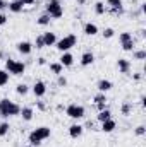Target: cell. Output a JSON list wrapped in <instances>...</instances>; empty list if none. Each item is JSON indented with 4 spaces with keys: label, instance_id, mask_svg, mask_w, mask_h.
Listing matches in <instances>:
<instances>
[{
    "label": "cell",
    "instance_id": "cell-1",
    "mask_svg": "<svg viewBox=\"0 0 146 147\" xmlns=\"http://www.w3.org/2000/svg\"><path fill=\"white\" fill-rule=\"evenodd\" d=\"M52 135V128L50 127H38V128H35L31 134H29V137H28V140H29V146H40L43 140H46L48 137Z\"/></svg>",
    "mask_w": 146,
    "mask_h": 147
},
{
    "label": "cell",
    "instance_id": "cell-2",
    "mask_svg": "<svg viewBox=\"0 0 146 147\" xmlns=\"http://www.w3.org/2000/svg\"><path fill=\"white\" fill-rule=\"evenodd\" d=\"M19 113H21V106L19 105H16L14 101H10L7 98L0 99V116L9 118V116H17Z\"/></svg>",
    "mask_w": 146,
    "mask_h": 147
},
{
    "label": "cell",
    "instance_id": "cell-3",
    "mask_svg": "<svg viewBox=\"0 0 146 147\" xmlns=\"http://www.w3.org/2000/svg\"><path fill=\"white\" fill-rule=\"evenodd\" d=\"M76 43H77V36H76V34H67V36H64L62 39H57L55 46H57L59 51L65 53V51H69L71 48L76 46Z\"/></svg>",
    "mask_w": 146,
    "mask_h": 147
},
{
    "label": "cell",
    "instance_id": "cell-4",
    "mask_svg": "<svg viewBox=\"0 0 146 147\" xmlns=\"http://www.w3.org/2000/svg\"><path fill=\"white\" fill-rule=\"evenodd\" d=\"M46 14L52 17V19H60L64 16V9L60 5V0H48L46 2Z\"/></svg>",
    "mask_w": 146,
    "mask_h": 147
},
{
    "label": "cell",
    "instance_id": "cell-5",
    "mask_svg": "<svg viewBox=\"0 0 146 147\" xmlns=\"http://www.w3.org/2000/svg\"><path fill=\"white\" fill-rule=\"evenodd\" d=\"M5 70L12 75H23L26 70V65L23 62L14 60V58H5Z\"/></svg>",
    "mask_w": 146,
    "mask_h": 147
},
{
    "label": "cell",
    "instance_id": "cell-6",
    "mask_svg": "<svg viewBox=\"0 0 146 147\" xmlns=\"http://www.w3.org/2000/svg\"><path fill=\"white\" fill-rule=\"evenodd\" d=\"M65 115H67L69 118H72V120H81V118H84L86 110H84V106L72 103V105H69V106L65 108Z\"/></svg>",
    "mask_w": 146,
    "mask_h": 147
},
{
    "label": "cell",
    "instance_id": "cell-7",
    "mask_svg": "<svg viewBox=\"0 0 146 147\" xmlns=\"http://www.w3.org/2000/svg\"><path fill=\"white\" fill-rule=\"evenodd\" d=\"M31 91H33L35 98H43V96L46 94V84H45L43 80H36V82L33 84Z\"/></svg>",
    "mask_w": 146,
    "mask_h": 147
},
{
    "label": "cell",
    "instance_id": "cell-8",
    "mask_svg": "<svg viewBox=\"0 0 146 147\" xmlns=\"http://www.w3.org/2000/svg\"><path fill=\"white\" fill-rule=\"evenodd\" d=\"M117 69L120 74H129L131 72V62L127 58H119L117 60Z\"/></svg>",
    "mask_w": 146,
    "mask_h": 147
},
{
    "label": "cell",
    "instance_id": "cell-9",
    "mask_svg": "<svg viewBox=\"0 0 146 147\" xmlns=\"http://www.w3.org/2000/svg\"><path fill=\"white\" fill-rule=\"evenodd\" d=\"M17 51H19L21 55H29V53L33 51V45H31L29 41H19V43H17Z\"/></svg>",
    "mask_w": 146,
    "mask_h": 147
},
{
    "label": "cell",
    "instance_id": "cell-10",
    "mask_svg": "<svg viewBox=\"0 0 146 147\" xmlns=\"http://www.w3.org/2000/svg\"><path fill=\"white\" fill-rule=\"evenodd\" d=\"M83 132H84V127L79 125V123H74V125L69 127V135H71L72 139H79V137L83 135Z\"/></svg>",
    "mask_w": 146,
    "mask_h": 147
},
{
    "label": "cell",
    "instance_id": "cell-11",
    "mask_svg": "<svg viewBox=\"0 0 146 147\" xmlns=\"http://www.w3.org/2000/svg\"><path fill=\"white\" fill-rule=\"evenodd\" d=\"M95 63V55L91 53V51H84L83 55H81V65L83 67H89V65H93Z\"/></svg>",
    "mask_w": 146,
    "mask_h": 147
},
{
    "label": "cell",
    "instance_id": "cell-12",
    "mask_svg": "<svg viewBox=\"0 0 146 147\" xmlns=\"http://www.w3.org/2000/svg\"><path fill=\"white\" fill-rule=\"evenodd\" d=\"M7 7H9V10H10V12L19 14V12H23L24 3H23V0H12V2H9V3H7Z\"/></svg>",
    "mask_w": 146,
    "mask_h": 147
},
{
    "label": "cell",
    "instance_id": "cell-13",
    "mask_svg": "<svg viewBox=\"0 0 146 147\" xmlns=\"http://www.w3.org/2000/svg\"><path fill=\"white\" fill-rule=\"evenodd\" d=\"M59 63H60L62 67H71V65L74 63V57H72V53H69V51L62 53V57H60Z\"/></svg>",
    "mask_w": 146,
    "mask_h": 147
},
{
    "label": "cell",
    "instance_id": "cell-14",
    "mask_svg": "<svg viewBox=\"0 0 146 147\" xmlns=\"http://www.w3.org/2000/svg\"><path fill=\"white\" fill-rule=\"evenodd\" d=\"M83 31H84L86 36H95V34H98V26L95 22H86L84 28H83Z\"/></svg>",
    "mask_w": 146,
    "mask_h": 147
},
{
    "label": "cell",
    "instance_id": "cell-15",
    "mask_svg": "<svg viewBox=\"0 0 146 147\" xmlns=\"http://www.w3.org/2000/svg\"><path fill=\"white\" fill-rule=\"evenodd\" d=\"M96 87H98V91H100V92H108L110 89L113 87V84L110 82L108 79H102V80H98Z\"/></svg>",
    "mask_w": 146,
    "mask_h": 147
},
{
    "label": "cell",
    "instance_id": "cell-16",
    "mask_svg": "<svg viewBox=\"0 0 146 147\" xmlns=\"http://www.w3.org/2000/svg\"><path fill=\"white\" fill-rule=\"evenodd\" d=\"M21 116H23V120L24 121H31L33 120V116H35V111L31 106H24V108H21V113H19Z\"/></svg>",
    "mask_w": 146,
    "mask_h": 147
},
{
    "label": "cell",
    "instance_id": "cell-17",
    "mask_svg": "<svg viewBox=\"0 0 146 147\" xmlns=\"http://www.w3.org/2000/svg\"><path fill=\"white\" fill-rule=\"evenodd\" d=\"M43 41H45V46H53L57 43V34L55 33H43Z\"/></svg>",
    "mask_w": 146,
    "mask_h": 147
},
{
    "label": "cell",
    "instance_id": "cell-18",
    "mask_svg": "<svg viewBox=\"0 0 146 147\" xmlns=\"http://www.w3.org/2000/svg\"><path fill=\"white\" fill-rule=\"evenodd\" d=\"M115 128H117V123H115V120H112V118L102 123V132H105V134H110V132H113Z\"/></svg>",
    "mask_w": 146,
    "mask_h": 147
},
{
    "label": "cell",
    "instance_id": "cell-19",
    "mask_svg": "<svg viewBox=\"0 0 146 147\" xmlns=\"http://www.w3.org/2000/svg\"><path fill=\"white\" fill-rule=\"evenodd\" d=\"M112 118V113H110V110H102V111H98V115H96V120L100 121V123H103V121H107V120H110Z\"/></svg>",
    "mask_w": 146,
    "mask_h": 147
},
{
    "label": "cell",
    "instance_id": "cell-20",
    "mask_svg": "<svg viewBox=\"0 0 146 147\" xmlns=\"http://www.w3.org/2000/svg\"><path fill=\"white\" fill-rule=\"evenodd\" d=\"M16 92H17L19 96H26V94L29 92V86H28V84H24V82H21V84H17V86H16Z\"/></svg>",
    "mask_w": 146,
    "mask_h": 147
},
{
    "label": "cell",
    "instance_id": "cell-21",
    "mask_svg": "<svg viewBox=\"0 0 146 147\" xmlns=\"http://www.w3.org/2000/svg\"><path fill=\"white\" fill-rule=\"evenodd\" d=\"M50 21H52V17L45 12V14H41V16L36 19V24H40V26H48V24H50Z\"/></svg>",
    "mask_w": 146,
    "mask_h": 147
},
{
    "label": "cell",
    "instance_id": "cell-22",
    "mask_svg": "<svg viewBox=\"0 0 146 147\" xmlns=\"http://www.w3.org/2000/svg\"><path fill=\"white\" fill-rule=\"evenodd\" d=\"M93 101H95V105H107V96H105V92H98L95 98H93Z\"/></svg>",
    "mask_w": 146,
    "mask_h": 147
},
{
    "label": "cell",
    "instance_id": "cell-23",
    "mask_svg": "<svg viewBox=\"0 0 146 147\" xmlns=\"http://www.w3.org/2000/svg\"><path fill=\"white\" fill-rule=\"evenodd\" d=\"M95 12H96L98 16H103V14L107 12V7H105V3H103V2H96V3H95Z\"/></svg>",
    "mask_w": 146,
    "mask_h": 147
},
{
    "label": "cell",
    "instance_id": "cell-24",
    "mask_svg": "<svg viewBox=\"0 0 146 147\" xmlns=\"http://www.w3.org/2000/svg\"><path fill=\"white\" fill-rule=\"evenodd\" d=\"M50 70H52L53 74H57V75H60L62 70H64V67H62L59 62H53V63H50Z\"/></svg>",
    "mask_w": 146,
    "mask_h": 147
},
{
    "label": "cell",
    "instance_id": "cell-25",
    "mask_svg": "<svg viewBox=\"0 0 146 147\" xmlns=\"http://www.w3.org/2000/svg\"><path fill=\"white\" fill-rule=\"evenodd\" d=\"M9 130H10L9 121H2V123H0V137H5V135L9 134Z\"/></svg>",
    "mask_w": 146,
    "mask_h": 147
},
{
    "label": "cell",
    "instance_id": "cell-26",
    "mask_svg": "<svg viewBox=\"0 0 146 147\" xmlns=\"http://www.w3.org/2000/svg\"><path fill=\"white\" fill-rule=\"evenodd\" d=\"M120 111H122L124 116H129V115L132 113V103H124L122 108H120Z\"/></svg>",
    "mask_w": 146,
    "mask_h": 147
},
{
    "label": "cell",
    "instance_id": "cell-27",
    "mask_svg": "<svg viewBox=\"0 0 146 147\" xmlns=\"http://www.w3.org/2000/svg\"><path fill=\"white\" fill-rule=\"evenodd\" d=\"M7 82H9V72L3 70V69H0V87L5 86Z\"/></svg>",
    "mask_w": 146,
    "mask_h": 147
},
{
    "label": "cell",
    "instance_id": "cell-28",
    "mask_svg": "<svg viewBox=\"0 0 146 147\" xmlns=\"http://www.w3.org/2000/svg\"><path fill=\"white\" fill-rule=\"evenodd\" d=\"M132 51H134L132 55H134L136 60H141V62L146 60V50H132Z\"/></svg>",
    "mask_w": 146,
    "mask_h": 147
},
{
    "label": "cell",
    "instance_id": "cell-29",
    "mask_svg": "<svg viewBox=\"0 0 146 147\" xmlns=\"http://www.w3.org/2000/svg\"><path fill=\"white\" fill-rule=\"evenodd\" d=\"M131 39H134V38H132L131 33H127V31L119 34V41H120V45H122V43H127V41H131Z\"/></svg>",
    "mask_w": 146,
    "mask_h": 147
},
{
    "label": "cell",
    "instance_id": "cell-30",
    "mask_svg": "<svg viewBox=\"0 0 146 147\" xmlns=\"http://www.w3.org/2000/svg\"><path fill=\"white\" fill-rule=\"evenodd\" d=\"M33 48H36V50H41V48H45V41H43V36L40 34V36H36V39H35V46Z\"/></svg>",
    "mask_w": 146,
    "mask_h": 147
},
{
    "label": "cell",
    "instance_id": "cell-31",
    "mask_svg": "<svg viewBox=\"0 0 146 147\" xmlns=\"http://www.w3.org/2000/svg\"><path fill=\"white\" fill-rule=\"evenodd\" d=\"M122 50L124 51H132L134 50V39H131L127 43H122Z\"/></svg>",
    "mask_w": 146,
    "mask_h": 147
},
{
    "label": "cell",
    "instance_id": "cell-32",
    "mask_svg": "<svg viewBox=\"0 0 146 147\" xmlns=\"http://www.w3.org/2000/svg\"><path fill=\"white\" fill-rule=\"evenodd\" d=\"M107 5L110 9H117V7H122V0H107Z\"/></svg>",
    "mask_w": 146,
    "mask_h": 147
},
{
    "label": "cell",
    "instance_id": "cell-33",
    "mask_svg": "<svg viewBox=\"0 0 146 147\" xmlns=\"http://www.w3.org/2000/svg\"><path fill=\"white\" fill-rule=\"evenodd\" d=\"M102 34H103V38H105V39H110V38H113V34H115V31H113L112 28H105Z\"/></svg>",
    "mask_w": 146,
    "mask_h": 147
},
{
    "label": "cell",
    "instance_id": "cell-34",
    "mask_svg": "<svg viewBox=\"0 0 146 147\" xmlns=\"http://www.w3.org/2000/svg\"><path fill=\"white\" fill-rule=\"evenodd\" d=\"M134 134H136L138 137H143V135L146 134V127H145V125H138V127H136V130H134Z\"/></svg>",
    "mask_w": 146,
    "mask_h": 147
},
{
    "label": "cell",
    "instance_id": "cell-35",
    "mask_svg": "<svg viewBox=\"0 0 146 147\" xmlns=\"http://www.w3.org/2000/svg\"><path fill=\"white\" fill-rule=\"evenodd\" d=\"M57 86H60V87H65V86H67V79H65L62 74L57 77Z\"/></svg>",
    "mask_w": 146,
    "mask_h": 147
},
{
    "label": "cell",
    "instance_id": "cell-36",
    "mask_svg": "<svg viewBox=\"0 0 146 147\" xmlns=\"http://www.w3.org/2000/svg\"><path fill=\"white\" fill-rule=\"evenodd\" d=\"M110 14H113V16H122V14H124V7H117V9H110Z\"/></svg>",
    "mask_w": 146,
    "mask_h": 147
},
{
    "label": "cell",
    "instance_id": "cell-37",
    "mask_svg": "<svg viewBox=\"0 0 146 147\" xmlns=\"http://www.w3.org/2000/svg\"><path fill=\"white\" fill-rule=\"evenodd\" d=\"M36 108L38 110H41V111H45L46 110V105H45L43 101H36Z\"/></svg>",
    "mask_w": 146,
    "mask_h": 147
},
{
    "label": "cell",
    "instance_id": "cell-38",
    "mask_svg": "<svg viewBox=\"0 0 146 147\" xmlns=\"http://www.w3.org/2000/svg\"><path fill=\"white\" fill-rule=\"evenodd\" d=\"M7 21H9V19H7V16H5V14H0V26H5V24H7Z\"/></svg>",
    "mask_w": 146,
    "mask_h": 147
},
{
    "label": "cell",
    "instance_id": "cell-39",
    "mask_svg": "<svg viewBox=\"0 0 146 147\" xmlns=\"http://www.w3.org/2000/svg\"><path fill=\"white\" fill-rule=\"evenodd\" d=\"M132 79H134L136 82H139V80L143 79V75H141V72H138V74H134V75H132Z\"/></svg>",
    "mask_w": 146,
    "mask_h": 147
},
{
    "label": "cell",
    "instance_id": "cell-40",
    "mask_svg": "<svg viewBox=\"0 0 146 147\" xmlns=\"http://www.w3.org/2000/svg\"><path fill=\"white\" fill-rule=\"evenodd\" d=\"M45 63H46V58L45 57H40L38 58V65H45Z\"/></svg>",
    "mask_w": 146,
    "mask_h": 147
},
{
    "label": "cell",
    "instance_id": "cell-41",
    "mask_svg": "<svg viewBox=\"0 0 146 147\" xmlns=\"http://www.w3.org/2000/svg\"><path fill=\"white\" fill-rule=\"evenodd\" d=\"M86 127H88L89 130H95V123H93V121H86Z\"/></svg>",
    "mask_w": 146,
    "mask_h": 147
},
{
    "label": "cell",
    "instance_id": "cell-42",
    "mask_svg": "<svg viewBox=\"0 0 146 147\" xmlns=\"http://www.w3.org/2000/svg\"><path fill=\"white\" fill-rule=\"evenodd\" d=\"M35 2H36V0H23V3H24V5H33Z\"/></svg>",
    "mask_w": 146,
    "mask_h": 147
},
{
    "label": "cell",
    "instance_id": "cell-43",
    "mask_svg": "<svg viewBox=\"0 0 146 147\" xmlns=\"http://www.w3.org/2000/svg\"><path fill=\"white\" fill-rule=\"evenodd\" d=\"M5 7H7V2H5V0H0V10L5 9Z\"/></svg>",
    "mask_w": 146,
    "mask_h": 147
},
{
    "label": "cell",
    "instance_id": "cell-44",
    "mask_svg": "<svg viewBox=\"0 0 146 147\" xmlns=\"http://www.w3.org/2000/svg\"><path fill=\"white\" fill-rule=\"evenodd\" d=\"M141 106L146 108V98H145V96H141Z\"/></svg>",
    "mask_w": 146,
    "mask_h": 147
},
{
    "label": "cell",
    "instance_id": "cell-45",
    "mask_svg": "<svg viewBox=\"0 0 146 147\" xmlns=\"http://www.w3.org/2000/svg\"><path fill=\"white\" fill-rule=\"evenodd\" d=\"M139 34H141V38H145L146 36V29H141V31H139Z\"/></svg>",
    "mask_w": 146,
    "mask_h": 147
},
{
    "label": "cell",
    "instance_id": "cell-46",
    "mask_svg": "<svg viewBox=\"0 0 146 147\" xmlns=\"http://www.w3.org/2000/svg\"><path fill=\"white\" fill-rule=\"evenodd\" d=\"M77 3H79V5H84V3H86V0H77Z\"/></svg>",
    "mask_w": 146,
    "mask_h": 147
},
{
    "label": "cell",
    "instance_id": "cell-47",
    "mask_svg": "<svg viewBox=\"0 0 146 147\" xmlns=\"http://www.w3.org/2000/svg\"><path fill=\"white\" fill-rule=\"evenodd\" d=\"M2 57H3V53H2V51H0V58H2Z\"/></svg>",
    "mask_w": 146,
    "mask_h": 147
},
{
    "label": "cell",
    "instance_id": "cell-48",
    "mask_svg": "<svg viewBox=\"0 0 146 147\" xmlns=\"http://www.w3.org/2000/svg\"><path fill=\"white\" fill-rule=\"evenodd\" d=\"M24 147H33V146H24Z\"/></svg>",
    "mask_w": 146,
    "mask_h": 147
}]
</instances>
